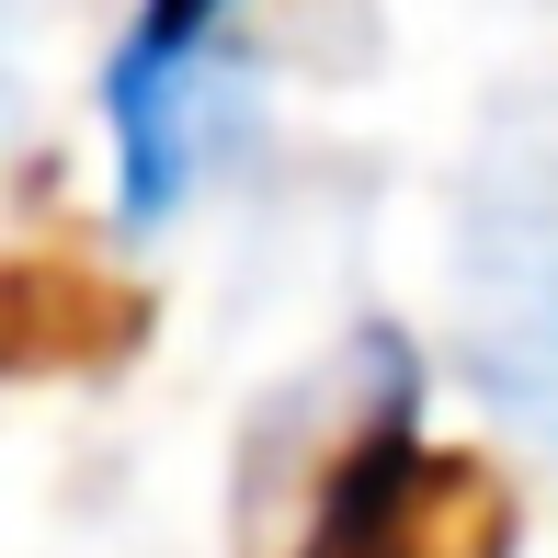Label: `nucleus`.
Listing matches in <instances>:
<instances>
[{
	"label": "nucleus",
	"instance_id": "1",
	"mask_svg": "<svg viewBox=\"0 0 558 558\" xmlns=\"http://www.w3.org/2000/svg\"><path fill=\"white\" fill-rule=\"evenodd\" d=\"M228 0H148L137 35L104 69L114 114V171H125V228H160L194 183V125H206V58H217Z\"/></svg>",
	"mask_w": 558,
	"mask_h": 558
},
{
	"label": "nucleus",
	"instance_id": "2",
	"mask_svg": "<svg viewBox=\"0 0 558 558\" xmlns=\"http://www.w3.org/2000/svg\"><path fill=\"white\" fill-rule=\"evenodd\" d=\"M411 501H422V445H411V422L388 411L365 445L342 456L331 524H319V547H308V558H399V524H411Z\"/></svg>",
	"mask_w": 558,
	"mask_h": 558
}]
</instances>
